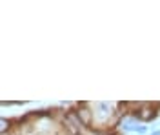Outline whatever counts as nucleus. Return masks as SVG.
<instances>
[{
	"label": "nucleus",
	"mask_w": 160,
	"mask_h": 135,
	"mask_svg": "<svg viewBox=\"0 0 160 135\" xmlns=\"http://www.w3.org/2000/svg\"><path fill=\"white\" fill-rule=\"evenodd\" d=\"M151 135H160V132H153V133H151Z\"/></svg>",
	"instance_id": "39448f33"
},
{
	"label": "nucleus",
	"mask_w": 160,
	"mask_h": 135,
	"mask_svg": "<svg viewBox=\"0 0 160 135\" xmlns=\"http://www.w3.org/2000/svg\"><path fill=\"white\" fill-rule=\"evenodd\" d=\"M8 128H9V122H8L6 119H2V121H0V132H6Z\"/></svg>",
	"instance_id": "7ed1b4c3"
},
{
	"label": "nucleus",
	"mask_w": 160,
	"mask_h": 135,
	"mask_svg": "<svg viewBox=\"0 0 160 135\" xmlns=\"http://www.w3.org/2000/svg\"><path fill=\"white\" fill-rule=\"evenodd\" d=\"M135 132H138V133H146L148 128H146V126H140V128H135Z\"/></svg>",
	"instance_id": "20e7f679"
},
{
	"label": "nucleus",
	"mask_w": 160,
	"mask_h": 135,
	"mask_svg": "<svg viewBox=\"0 0 160 135\" xmlns=\"http://www.w3.org/2000/svg\"><path fill=\"white\" fill-rule=\"evenodd\" d=\"M77 115H78V119H80V122H82V124H89V122H91V112L88 110V108L78 110Z\"/></svg>",
	"instance_id": "f257e3e1"
},
{
	"label": "nucleus",
	"mask_w": 160,
	"mask_h": 135,
	"mask_svg": "<svg viewBox=\"0 0 160 135\" xmlns=\"http://www.w3.org/2000/svg\"><path fill=\"white\" fill-rule=\"evenodd\" d=\"M153 115H155V112H153L151 108H148V106H146V108H142V110H140L138 117L142 119V121H151V119H153Z\"/></svg>",
	"instance_id": "f03ea898"
},
{
	"label": "nucleus",
	"mask_w": 160,
	"mask_h": 135,
	"mask_svg": "<svg viewBox=\"0 0 160 135\" xmlns=\"http://www.w3.org/2000/svg\"><path fill=\"white\" fill-rule=\"evenodd\" d=\"M77 135H78V133H77Z\"/></svg>",
	"instance_id": "423d86ee"
}]
</instances>
